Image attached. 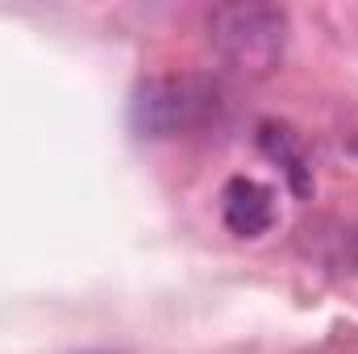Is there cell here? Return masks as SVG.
Returning <instances> with one entry per match:
<instances>
[{
	"instance_id": "obj_2",
	"label": "cell",
	"mask_w": 358,
	"mask_h": 354,
	"mask_svg": "<svg viewBox=\"0 0 358 354\" xmlns=\"http://www.w3.org/2000/svg\"><path fill=\"white\" fill-rule=\"evenodd\" d=\"M287 13L279 4L263 0H238V4H217L208 13V42L213 50L242 76L263 80L283 63L287 50Z\"/></svg>"
},
{
	"instance_id": "obj_4",
	"label": "cell",
	"mask_w": 358,
	"mask_h": 354,
	"mask_svg": "<svg viewBox=\"0 0 358 354\" xmlns=\"http://www.w3.org/2000/svg\"><path fill=\"white\" fill-rule=\"evenodd\" d=\"M259 146H263V155H267L271 163L283 167V176H287V183H292L296 196H308V192H313V167H308L304 142H300L287 125L263 121V125H259Z\"/></svg>"
},
{
	"instance_id": "obj_3",
	"label": "cell",
	"mask_w": 358,
	"mask_h": 354,
	"mask_svg": "<svg viewBox=\"0 0 358 354\" xmlns=\"http://www.w3.org/2000/svg\"><path fill=\"white\" fill-rule=\"evenodd\" d=\"M221 221L234 238H263L275 225V192L250 176H234L221 187Z\"/></svg>"
},
{
	"instance_id": "obj_1",
	"label": "cell",
	"mask_w": 358,
	"mask_h": 354,
	"mask_svg": "<svg viewBox=\"0 0 358 354\" xmlns=\"http://www.w3.org/2000/svg\"><path fill=\"white\" fill-rule=\"evenodd\" d=\"M221 108V84L196 71H167L142 80L129 96V129L146 142L200 129Z\"/></svg>"
},
{
	"instance_id": "obj_5",
	"label": "cell",
	"mask_w": 358,
	"mask_h": 354,
	"mask_svg": "<svg viewBox=\"0 0 358 354\" xmlns=\"http://www.w3.org/2000/svg\"><path fill=\"white\" fill-rule=\"evenodd\" d=\"M88 354H104V351H88Z\"/></svg>"
}]
</instances>
